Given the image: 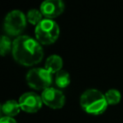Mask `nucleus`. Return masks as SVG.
<instances>
[{
	"label": "nucleus",
	"mask_w": 123,
	"mask_h": 123,
	"mask_svg": "<svg viewBox=\"0 0 123 123\" xmlns=\"http://www.w3.org/2000/svg\"><path fill=\"white\" fill-rule=\"evenodd\" d=\"M20 111H21V108L19 106L18 101H15L12 99L6 101L1 106V112H2L3 116L13 118L15 115H17L19 113Z\"/></svg>",
	"instance_id": "9d476101"
},
{
	"label": "nucleus",
	"mask_w": 123,
	"mask_h": 123,
	"mask_svg": "<svg viewBox=\"0 0 123 123\" xmlns=\"http://www.w3.org/2000/svg\"><path fill=\"white\" fill-rule=\"evenodd\" d=\"M53 81V74L42 67L33 68L29 70L26 75V82L28 86L37 90L43 91L44 89L51 87Z\"/></svg>",
	"instance_id": "20e7f679"
},
{
	"label": "nucleus",
	"mask_w": 123,
	"mask_h": 123,
	"mask_svg": "<svg viewBox=\"0 0 123 123\" xmlns=\"http://www.w3.org/2000/svg\"><path fill=\"white\" fill-rule=\"evenodd\" d=\"M0 123H17L16 120L12 117H7V116H2L0 118Z\"/></svg>",
	"instance_id": "2eb2a0df"
},
{
	"label": "nucleus",
	"mask_w": 123,
	"mask_h": 123,
	"mask_svg": "<svg viewBox=\"0 0 123 123\" xmlns=\"http://www.w3.org/2000/svg\"><path fill=\"white\" fill-rule=\"evenodd\" d=\"M80 105L86 112L92 115H100L108 108L105 94L96 88L85 90L80 97Z\"/></svg>",
	"instance_id": "f03ea898"
},
{
	"label": "nucleus",
	"mask_w": 123,
	"mask_h": 123,
	"mask_svg": "<svg viewBox=\"0 0 123 123\" xmlns=\"http://www.w3.org/2000/svg\"><path fill=\"white\" fill-rule=\"evenodd\" d=\"M63 62L62 57L59 55H51L46 59L44 68L51 74H57L59 71L62 70Z\"/></svg>",
	"instance_id": "1a4fd4ad"
},
{
	"label": "nucleus",
	"mask_w": 123,
	"mask_h": 123,
	"mask_svg": "<svg viewBox=\"0 0 123 123\" xmlns=\"http://www.w3.org/2000/svg\"><path fill=\"white\" fill-rule=\"evenodd\" d=\"M42 13L39 10H37V9H32L28 12L26 17H27V22L31 23L32 25H35L37 26L43 18H42Z\"/></svg>",
	"instance_id": "ddd939ff"
},
{
	"label": "nucleus",
	"mask_w": 123,
	"mask_h": 123,
	"mask_svg": "<svg viewBox=\"0 0 123 123\" xmlns=\"http://www.w3.org/2000/svg\"><path fill=\"white\" fill-rule=\"evenodd\" d=\"M54 82L55 85L59 87V88H65L70 85V74L65 71V70H61L59 71L57 74H55L54 77Z\"/></svg>",
	"instance_id": "9b49d317"
},
{
	"label": "nucleus",
	"mask_w": 123,
	"mask_h": 123,
	"mask_svg": "<svg viewBox=\"0 0 123 123\" xmlns=\"http://www.w3.org/2000/svg\"><path fill=\"white\" fill-rule=\"evenodd\" d=\"M105 97L108 105H116L121 100V93L118 89L111 88L105 93Z\"/></svg>",
	"instance_id": "f8f14e48"
},
{
	"label": "nucleus",
	"mask_w": 123,
	"mask_h": 123,
	"mask_svg": "<svg viewBox=\"0 0 123 123\" xmlns=\"http://www.w3.org/2000/svg\"><path fill=\"white\" fill-rule=\"evenodd\" d=\"M12 50V41L10 39L9 36H2L0 39V53L2 56H6L9 52Z\"/></svg>",
	"instance_id": "4468645a"
},
{
	"label": "nucleus",
	"mask_w": 123,
	"mask_h": 123,
	"mask_svg": "<svg viewBox=\"0 0 123 123\" xmlns=\"http://www.w3.org/2000/svg\"><path fill=\"white\" fill-rule=\"evenodd\" d=\"M21 111L25 112L34 113L38 111L42 107L41 96L35 92H25L18 99Z\"/></svg>",
	"instance_id": "0eeeda50"
},
{
	"label": "nucleus",
	"mask_w": 123,
	"mask_h": 123,
	"mask_svg": "<svg viewBox=\"0 0 123 123\" xmlns=\"http://www.w3.org/2000/svg\"><path fill=\"white\" fill-rule=\"evenodd\" d=\"M36 39L43 45L54 43L60 36V27L54 19L43 18L35 28Z\"/></svg>",
	"instance_id": "7ed1b4c3"
},
{
	"label": "nucleus",
	"mask_w": 123,
	"mask_h": 123,
	"mask_svg": "<svg viewBox=\"0 0 123 123\" xmlns=\"http://www.w3.org/2000/svg\"><path fill=\"white\" fill-rule=\"evenodd\" d=\"M26 15L21 11L14 10L6 15L4 19V31L7 36L17 37L26 28Z\"/></svg>",
	"instance_id": "39448f33"
},
{
	"label": "nucleus",
	"mask_w": 123,
	"mask_h": 123,
	"mask_svg": "<svg viewBox=\"0 0 123 123\" xmlns=\"http://www.w3.org/2000/svg\"><path fill=\"white\" fill-rule=\"evenodd\" d=\"M12 55L13 60L19 64L32 66L42 61L43 49L36 38L23 35L17 37L12 41Z\"/></svg>",
	"instance_id": "f257e3e1"
},
{
	"label": "nucleus",
	"mask_w": 123,
	"mask_h": 123,
	"mask_svg": "<svg viewBox=\"0 0 123 123\" xmlns=\"http://www.w3.org/2000/svg\"><path fill=\"white\" fill-rule=\"evenodd\" d=\"M39 11L48 19H54L64 11V3L61 0H46L40 4Z\"/></svg>",
	"instance_id": "6e6552de"
},
{
	"label": "nucleus",
	"mask_w": 123,
	"mask_h": 123,
	"mask_svg": "<svg viewBox=\"0 0 123 123\" xmlns=\"http://www.w3.org/2000/svg\"><path fill=\"white\" fill-rule=\"evenodd\" d=\"M40 96L42 103L51 109L59 110L64 106L65 96L63 92L59 88H55L53 86L46 88L41 92Z\"/></svg>",
	"instance_id": "423d86ee"
}]
</instances>
